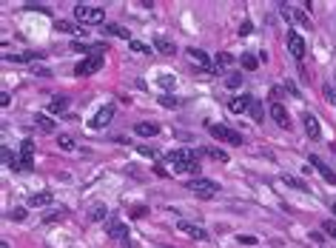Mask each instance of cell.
<instances>
[{
    "instance_id": "obj_18",
    "label": "cell",
    "mask_w": 336,
    "mask_h": 248,
    "mask_svg": "<svg viewBox=\"0 0 336 248\" xmlns=\"http://www.w3.org/2000/svg\"><path fill=\"white\" fill-rule=\"evenodd\" d=\"M54 29H57V32H66V35H83V37H86V29L74 26V23H69V20H57Z\"/></svg>"
},
{
    "instance_id": "obj_27",
    "label": "cell",
    "mask_w": 336,
    "mask_h": 248,
    "mask_svg": "<svg viewBox=\"0 0 336 248\" xmlns=\"http://www.w3.org/2000/svg\"><path fill=\"white\" fill-rule=\"evenodd\" d=\"M106 217H108V208H106V205H94V208H91V214H89V220H94V222H97V220H106Z\"/></svg>"
},
{
    "instance_id": "obj_40",
    "label": "cell",
    "mask_w": 336,
    "mask_h": 248,
    "mask_svg": "<svg viewBox=\"0 0 336 248\" xmlns=\"http://www.w3.org/2000/svg\"><path fill=\"white\" fill-rule=\"evenodd\" d=\"M9 103H12V94H9V91H0V106L6 108Z\"/></svg>"
},
{
    "instance_id": "obj_2",
    "label": "cell",
    "mask_w": 336,
    "mask_h": 248,
    "mask_svg": "<svg viewBox=\"0 0 336 248\" xmlns=\"http://www.w3.org/2000/svg\"><path fill=\"white\" fill-rule=\"evenodd\" d=\"M74 20L83 23V26H97V23L106 20V12L100 9V6H86V3H80V6H74Z\"/></svg>"
},
{
    "instance_id": "obj_15",
    "label": "cell",
    "mask_w": 336,
    "mask_h": 248,
    "mask_svg": "<svg viewBox=\"0 0 336 248\" xmlns=\"http://www.w3.org/2000/svg\"><path fill=\"white\" fill-rule=\"evenodd\" d=\"M43 52H23V54H6L3 60L6 63H32V60H40Z\"/></svg>"
},
{
    "instance_id": "obj_12",
    "label": "cell",
    "mask_w": 336,
    "mask_h": 248,
    "mask_svg": "<svg viewBox=\"0 0 336 248\" xmlns=\"http://www.w3.org/2000/svg\"><path fill=\"white\" fill-rule=\"evenodd\" d=\"M106 231H108V237H111V239H125V237H128V228H125L120 220H114V217L106 222Z\"/></svg>"
},
{
    "instance_id": "obj_38",
    "label": "cell",
    "mask_w": 336,
    "mask_h": 248,
    "mask_svg": "<svg viewBox=\"0 0 336 248\" xmlns=\"http://www.w3.org/2000/svg\"><path fill=\"white\" fill-rule=\"evenodd\" d=\"M291 15H293V18H296V20H299L302 26H310V18H308V15H305V12H291Z\"/></svg>"
},
{
    "instance_id": "obj_41",
    "label": "cell",
    "mask_w": 336,
    "mask_h": 248,
    "mask_svg": "<svg viewBox=\"0 0 336 248\" xmlns=\"http://www.w3.org/2000/svg\"><path fill=\"white\" fill-rule=\"evenodd\" d=\"M159 103H162V106H168V108H171V106H180V100H177V97H162Z\"/></svg>"
},
{
    "instance_id": "obj_37",
    "label": "cell",
    "mask_w": 336,
    "mask_h": 248,
    "mask_svg": "<svg viewBox=\"0 0 336 248\" xmlns=\"http://www.w3.org/2000/svg\"><path fill=\"white\" fill-rule=\"evenodd\" d=\"M231 63H234V57H231V54H217V66H231Z\"/></svg>"
},
{
    "instance_id": "obj_19",
    "label": "cell",
    "mask_w": 336,
    "mask_h": 248,
    "mask_svg": "<svg viewBox=\"0 0 336 248\" xmlns=\"http://www.w3.org/2000/svg\"><path fill=\"white\" fill-rule=\"evenodd\" d=\"M134 132L140 134V137H154V134H159V126L157 123H137Z\"/></svg>"
},
{
    "instance_id": "obj_22",
    "label": "cell",
    "mask_w": 336,
    "mask_h": 248,
    "mask_svg": "<svg viewBox=\"0 0 336 248\" xmlns=\"http://www.w3.org/2000/svg\"><path fill=\"white\" fill-rule=\"evenodd\" d=\"M239 63H242V69H245V71H254V69H257V66H259V60H257V57H254V54H251V52H242V57H239Z\"/></svg>"
},
{
    "instance_id": "obj_11",
    "label": "cell",
    "mask_w": 336,
    "mask_h": 248,
    "mask_svg": "<svg viewBox=\"0 0 336 248\" xmlns=\"http://www.w3.org/2000/svg\"><path fill=\"white\" fill-rule=\"evenodd\" d=\"M271 117L276 120L279 129H291V120H288V111H285L282 103H271Z\"/></svg>"
},
{
    "instance_id": "obj_21",
    "label": "cell",
    "mask_w": 336,
    "mask_h": 248,
    "mask_svg": "<svg viewBox=\"0 0 336 248\" xmlns=\"http://www.w3.org/2000/svg\"><path fill=\"white\" fill-rule=\"evenodd\" d=\"M46 203H52V191H40V194H32V197H29V205H32V208L46 205Z\"/></svg>"
},
{
    "instance_id": "obj_17",
    "label": "cell",
    "mask_w": 336,
    "mask_h": 248,
    "mask_svg": "<svg viewBox=\"0 0 336 248\" xmlns=\"http://www.w3.org/2000/svg\"><path fill=\"white\" fill-rule=\"evenodd\" d=\"M154 49H157L159 54H174V52H177V49H174V43H171L168 37H162V35L154 37Z\"/></svg>"
},
{
    "instance_id": "obj_28",
    "label": "cell",
    "mask_w": 336,
    "mask_h": 248,
    "mask_svg": "<svg viewBox=\"0 0 336 248\" xmlns=\"http://www.w3.org/2000/svg\"><path fill=\"white\" fill-rule=\"evenodd\" d=\"M205 154L211 160H217V163H228V151H222V149H208Z\"/></svg>"
},
{
    "instance_id": "obj_1",
    "label": "cell",
    "mask_w": 336,
    "mask_h": 248,
    "mask_svg": "<svg viewBox=\"0 0 336 248\" xmlns=\"http://www.w3.org/2000/svg\"><path fill=\"white\" fill-rule=\"evenodd\" d=\"M168 166L177 171V174H194V177H200V151L194 149H177L168 154Z\"/></svg>"
},
{
    "instance_id": "obj_29",
    "label": "cell",
    "mask_w": 336,
    "mask_h": 248,
    "mask_svg": "<svg viewBox=\"0 0 336 248\" xmlns=\"http://www.w3.org/2000/svg\"><path fill=\"white\" fill-rule=\"evenodd\" d=\"M57 143H60L63 151H71V149H74V137H71V134H60V137H57Z\"/></svg>"
},
{
    "instance_id": "obj_31",
    "label": "cell",
    "mask_w": 336,
    "mask_h": 248,
    "mask_svg": "<svg viewBox=\"0 0 336 248\" xmlns=\"http://www.w3.org/2000/svg\"><path fill=\"white\" fill-rule=\"evenodd\" d=\"M131 52H140V54H151V46H145V43H140V40H131Z\"/></svg>"
},
{
    "instance_id": "obj_25",
    "label": "cell",
    "mask_w": 336,
    "mask_h": 248,
    "mask_svg": "<svg viewBox=\"0 0 336 248\" xmlns=\"http://www.w3.org/2000/svg\"><path fill=\"white\" fill-rule=\"evenodd\" d=\"M66 106H69V97H63V94H60V97H54L52 103H49V111H54V114H57V111H63Z\"/></svg>"
},
{
    "instance_id": "obj_34",
    "label": "cell",
    "mask_w": 336,
    "mask_h": 248,
    "mask_svg": "<svg viewBox=\"0 0 336 248\" xmlns=\"http://www.w3.org/2000/svg\"><path fill=\"white\" fill-rule=\"evenodd\" d=\"M157 83L162 86V89H174V77H171V74H159Z\"/></svg>"
},
{
    "instance_id": "obj_14",
    "label": "cell",
    "mask_w": 336,
    "mask_h": 248,
    "mask_svg": "<svg viewBox=\"0 0 336 248\" xmlns=\"http://www.w3.org/2000/svg\"><path fill=\"white\" fill-rule=\"evenodd\" d=\"M310 166H313V169H316L319 174H322V177L327 180V183H336V174H333V171H330V169L325 166V160H319L316 154H310Z\"/></svg>"
},
{
    "instance_id": "obj_16",
    "label": "cell",
    "mask_w": 336,
    "mask_h": 248,
    "mask_svg": "<svg viewBox=\"0 0 336 248\" xmlns=\"http://www.w3.org/2000/svg\"><path fill=\"white\" fill-rule=\"evenodd\" d=\"M302 120H305V132H308V137H313V140H316L319 134H322V129H319V120H316L313 114H310V111H308L305 117H302Z\"/></svg>"
},
{
    "instance_id": "obj_6",
    "label": "cell",
    "mask_w": 336,
    "mask_h": 248,
    "mask_svg": "<svg viewBox=\"0 0 336 248\" xmlns=\"http://www.w3.org/2000/svg\"><path fill=\"white\" fill-rule=\"evenodd\" d=\"M35 169V140H23L20 146V171Z\"/></svg>"
},
{
    "instance_id": "obj_9",
    "label": "cell",
    "mask_w": 336,
    "mask_h": 248,
    "mask_svg": "<svg viewBox=\"0 0 336 248\" xmlns=\"http://www.w3.org/2000/svg\"><path fill=\"white\" fill-rule=\"evenodd\" d=\"M111 117H114V106H103L97 111V114H94V120H91V129H106L108 123H111Z\"/></svg>"
},
{
    "instance_id": "obj_35",
    "label": "cell",
    "mask_w": 336,
    "mask_h": 248,
    "mask_svg": "<svg viewBox=\"0 0 336 248\" xmlns=\"http://www.w3.org/2000/svg\"><path fill=\"white\" fill-rule=\"evenodd\" d=\"M63 217H66V208H60V211H54V214H46L43 220L46 222H57V220H63Z\"/></svg>"
},
{
    "instance_id": "obj_3",
    "label": "cell",
    "mask_w": 336,
    "mask_h": 248,
    "mask_svg": "<svg viewBox=\"0 0 336 248\" xmlns=\"http://www.w3.org/2000/svg\"><path fill=\"white\" fill-rule=\"evenodd\" d=\"M103 63H106V54H103V52H94V54H89V57H83V60L74 66V74H77V77L97 74V71L103 69Z\"/></svg>"
},
{
    "instance_id": "obj_7",
    "label": "cell",
    "mask_w": 336,
    "mask_h": 248,
    "mask_svg": "<svg viewBox=\"0 0 336 248\" xmlns=\"http://www.w3.org/2000/svg\"><path fill=\"white\" fill-rule=\"evenodd\" d=\"M186 52H188V57H191V63H197L205 74H214V66H211V60H208V54H205L203 49H186Z\"/></svg>"
},
{
    "instance_id": "obj_23",
    "label": "cell",
    "mask_w": 336,
    "mask_h": 248,
    "mask_svg": "<svg viewBox=\"0 0 336 248\" xmlns=\"http://www.w3.org/2000/svg\"><path fill=\"white\" fill-rule=\"evenodd\" d=\"M248 114H251V120H257V123H262V117H265V111H262V103H259L257 97H254V103H251V108H248Z\"/></svg>"
},
{
    "instance_id": "obj_39",
    "label": "cell",
    "mask_w": 336,
    "mask_h": 248,
    "mask_svg": "<svg viewBox=\"0 0 336 248\" xmlns=\"http://www.w3.org/2000/svg\"><path fill=\"white\" fill-rule=\"evenodd\" d=\"M140 154H145V157H157V149H148V146H140Z\"/></svg>"
},
{
    "instance_id": "obj_26",
    "label": "cell",
    "mask_w": 336,
    "mask_h": 248,
    "mask_svg": "<svg viewBox=\"0 0 336 248\" xmlns=\"http://www.w3.org/2000/svg\"><path fill=\"white\" fill-rule=\"evenodd\" d=\"M106 32H108V35H114V37H123V40H128V43H131V37H128V32H125L123 26H117V23L106 26Z\"/></svg>"
},
{
    "instance_id": "obj_8",
    "label": "cell",
    "mask_w": 336,
    "mask_h": 248,
    "mask_svg": "<svg viewBox=\"0 0 336 248\" xmlns=\"http://www.w3.org/2000/svg\"><path fill=\"white\" fill-rule=\"evenodd\" d=\"M288 52H291L296 60L305 57V40L299 37V32H288Z\"/></svg>"
},
{
    "instance_id": "obj_44",
    "label": "cell",
    "mask_w": 336,
    "mask_h": 248,
    "mask_svg": "<svg viewBox=\"0 0 336 248\" xmlns=\"http://www.w3.org/2000/svg\"><path fill=\"white\" fill-rule=\"evenodd\" d=\"M239 35H251V23H248V20L239 26Z\"/></svg>"
},
{
    "instance_id": "obj_20",
    "label": "cell",
    "mask_w": 336,
    "mask_h": 248,
    "mask_svg": "<svg viewBox=\"0 0 336 248\" xmlns=\"http://www.w3.org/2000/svg\"><path fill=\"white\" fill-rule=\"evenodd\" d=\"M282 183H285V186H291V188H296V191H310V186L305 183V180L291 177V174H282Z\"/></svg>"
},
{
    "instance_id": "obj_46",
    "label": "cell",
    "mask_w": 336,
    "mask_h": 248,
    "mask_svg": "<svg viewBox=\"0 0 336 248\" xmlns=\"http://www.w3.org/2000/svg\"><path fill=\"white\" fill-rule=\"evenodd\" d=\"M333 214H336V200H333Z\"/></svg>"
},
{
    "instance_id": "obj_42",
    "label": "cell",
    "mask_w": 336,
    "mask_h": 248,
    "mask_svg": "<svg viewBox=\"0 0 336 248\" xmlns=\"http://www.w3.org/2000/svg\"><path fill=\"white\" fill-rule=\"evenodd\" d=\"M285 94V89H279V86H276V89H271V97H274V103H279V97H282Z\"/></svg>"
},
{
    "instance_id": "obj_10",
    "label": "cell",
    "mask_w": 336,
    "mask_h": 248,
    "mask_svg": "<svg viewBox=\"0 0 336 248\" xmlns=\"http://www.w3.org/2000/svg\"><path fill=\"white\" fill-rule=\"evenodd\" d=\"M251 103H254V97H248V94H237V97L228 100V108L234 111V114H245L248 108H251Z\"/></svg>"
},
{
    "instance_id": "obj_30",
    "label": "cell",
    "mask_w": 336,
    "mask_h": 248,
    "mask_svg": "<svg viewBox=\"0 0 336 248\" xmlns=\"http://www.w3.org/2000/svg\"><path fill=\"white\" fill-rule=\"evenodd\" d=\"M35 120H37V126H40L43 132H54V123H52V120H49V117H46V114H37Z\"/></svg>"
},
{
    "instance_id": "obj_4",
    "label": "cell",
    "mask_w": 336,
    "mask_h": 248,
    "mask_svg": "<svg viewBox=\"0 0 336 248\" xmlns=\"http://www.w3.org/2000/svg\"><path fill=\"white\" fill-rule=\"evenodd\" d=\"M208 132H211L214 140H222V143H231V146H242V134L228 129L222 123H208Z\"/></svg>"
},
{
    "instance_id": "obj_33",
    "label": "cell",
    "mask_w": 336,
    "mask_h": 248,
    "mask_svg": "<svg viewBox=\"0 0 336 248\" xmlns=\"http://www.w3.org/2000/svg\"><path fill=\"white\" fill-rule=\"evenodd\" d=\"M6 217H9V220H26V208H12L9 214H6Z\"/></svg>"
},
{
    "instance_id": "obj_43",
    "label": "cell",
    "mask_w": 336,
    "mask_h": 248,
    "mask_svg": "<svg viewBox=\"0 0 336 248\" xmlns=\"http://www.w3.org/2000/svg\"><path fill=\"white\" fill-rule=\"evenodd\" d=\"M325 97H327V100H330V103L336 106V91L330 89V86H325Z\"/></svg>"
},
{
    "instance_id": "obj_36",
    "label": "cell",
    "mask_w": 336,
    "mask_h": 248,
    "mask_svg": "<svg viewBox=\"0 0 336 248\" xmlns=\"http://www.w3.org/2000/svg\"><path fill=\"white\" fill-rule=\"evenodd\" d=\"M322 231H325V234H330V237L336 239V222H333V220H325V225H322Z\"/></svg>"
},
{
    "instance_id": "obj_32",
    "label": "cell",
    "mask_w": 336,
    "mask_h": 248,
    "mask_svg": "<svg viewBox=\"0 0 336 248\" xmlns=\"http://www.w3.org/2000/svg\"><path fill=\"white\" fill-rule=\"evenodd\" d=\"M225 86H228V89H239V86H242V74H231V77H225Z\"/></svg>"
},
{
    "instance_id": "obj_13",
    "label": "cell",
    "mask_w": 336,
    "mask_h": 248,
    "mask_svg": "<svg viewBox=\"0 0 336 248\" xmlns=\"http://www.w3.org/2000/svg\"><path fill=\"white\" fill-rule=\"evenodd\" d=\"M177 228L183 231V234H188V237H194V239H208L205 228H200V225H191V222H186V220H180Z\"/></svg>"
},
{
    "instance_id": "obj_5",
    "label": "cell",
    "mask_w": 336,
    "mask_h": 248,
    "mask_svg": "<svg viewBox=\"0 0 336 248\" xmlns=\"http://www.w3.org/2000/svg\"><path fill=\"white\" fill-rule=\"evenodd\" d=\"M188 188H191V194H197L200 200H211V197H217V191H220V186H217L214 180H205V177H197Z\"/></svg>"
},
{
    "instance_id": "obj_24",
    "label": "cell",
    "mask_w": 336,
    "mask_h": 248,
    "mask_svg": "<svg viewBox=\"0 0 336 248\" xmlns=\"http://www.w3.org/2000/svg\"><path fill=\"white\" fill-rule=\"evenodd\" d=\"M0 154H3V163H6V166H9V169H15V171H20V160L15 157V154H12L9 149H6V146H3V151H0Z\"/></svg>"
},
{
    "instance_id": "obj_45",
    "label": "cell",
    "mask_w": 336,
    "mask_h": 248,
    "mask_svg": "<svg viewBox=\"0 0 336 248\" xmlns=\"http://www.w3.org/2000/svg\"><path fill=\"white\" fill-rule=\"evenodd\" d=\"M285 89H288V91H291V94H293V97H299V91H296V86H293V83H285Z\"/></svg>"
}]
</instances>
